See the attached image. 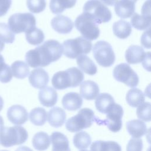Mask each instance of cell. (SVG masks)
Returning <instances> with one entry per match:
<instances>
[{"label":"cell","mask_w":151,"mask_h":151,"mask_svg":"<svg viewBox=\"0 0 151 151\" xmlns=\"http://www.w3.org/2000/svg\"><path fill=\"white\" fill-rule=\"evenodd\" d=\"M63 52V46L58 41L49 40L27 51L25 58L27 64L31 67H44L60 59Z\"/></svg>","instance_id":"cell-1"},{"label":"cell","mask_w":151,"mask_h":151,"mask_svg":"<svg viewBox=\"0 0 151 151\" xmlns=\"http://www.w3.org/2000/svg\"><path fill=\"white\" fill-rule=\"evenodd\" d=\"M84 79V74L78 68L73 67L65 71L55 73L51 79L52 86L57 90H64L68 87L79 86Z\"/></svg>","instance_id":"cell-2"},{"label":"cell","mask_w":151,"mask_h":151,"mask_svg":"<svg viewBox=\"0 0 151 151\" xmlns=\"http://www.w3.org/2000/svg\"><path fill=\"white\" fill-rule=\"evenodd\" d=\"M28 137L27 131L20 126L4 127L0 130V144L6 147L21 145Z\"/></svg>","instance_id":"cell-3"},{"label":"cell","mask_w":151,"mask_h":151,"mask_svg":"<svg viewBox=\"0 0 151 151\" xmlns=\"http://www.w3.org/2000/svg\"><path fill=\"white\" fill-rule=\"evenodd\" d=\"M64 55L71 59H74L83 54H88L92 48L90 41L83 37L69 39L64 41L63 44Z\"/></svg>","instance_id":"cell-4"},{"label":"cell","mask_w":151,"mask_h":151,"mask_svg":"<svg viewBox=\"0 0 151 151\" xmlns=\"http://www.w3.org/2000/svg\"><path fill=\"white\" fill-rule=\"evenodd\" d=\"M96 117L93 111L89 108L80 109L78 113L69 118L65 123V127L70 132H80L90 127L95 122Z\"/></svg>","instance_id":"cell-5"},{"label":"cell","mask_w":151,"mask_h":151,"mask_svg":"<svg viewBox=\"0 0 151 151\" xmlns=\"http://www.w3.org/2000/svg\"><path fill=\"white\" fill-rule=\"evenodd\" d=\"M83 13L92 18L97 24L108 22L112 17L110 10L99 0H88L84 5Z\"/></svg>","instance_id":"cell-6"},{"label":"cell","mask_w":151,"mask_h":151,"mask_svg":"<svg viewBox=\"0 0 151 151\" xmlns=\"http://www.w3.org/2000/svg\"><path fill=\"white\" fill-rule=\"evenodd\" d=\"M8 25L13 33H26L35 28L36 19L31 13H15L9 17Z\"/></svg>","instance_id":"cell-7"},{"label":"cell","mask_w":151,"mask_h":151,"mask_svg":"<svg viewBox=\"0 0 151 151\" xmlns=\"http://www.w3.org/2000/svg\"><path fill=\"white\" fill-rule=\"evenodd\" d=\"M93 54L97 63L103 67L111 66L116 59L112 46L104 40L95 43L93 48Z\"/></svg>","instance_id":"cell-8"},{"label":"cell","mask_w":151,"mask_h":151,"mask_svg":"<svg viewBox=\"0 0 151 151\" xmlns=\"http://www.w3.org/2000/svg\"><path fill=\"white\" fill-rule=\"evenodd\" d=\"M74 24L83 37L89 41L96 40L100 35V29L96 22L84 13L76 18Z\"/></svg>","instance_id":"cell-9"},{"label":"cell","mask_w":151,"mask_h":151,"mask_svg":"<svg viewBox=\"0 0 151 151\" xmlns=\"http://www.w3.org/2000/svg\"><path fill=\"white\" fill-rule=\"evenodd\" d=\"M123 116L122 107L117 103H114L106 113L105 120H100L96 117L95 122L99 124L106 125L112 132H118L122 127V119Z\"/></svg>","instance_id":"cell-10"},{"label":"cell","mask_w":151,"mask_h":151,"mask_svg":"<svg viewBox=\"0 0 151 151\" xmlns=\"http://www.w3.org/2000/svg\"><path fill=\"white\" fill-rule=\"evenodd\" d=\"M113 76L116 80L123 83L127 86L136 87L139 81L137 73L126 63H120L113 69Z\"/></svg>","instance_id":"cell-11"},{"label":"cell","mask_w":151,"mask_h":151,"mask_svg":"<svg viewBox=\"0 0 151 151\" xmlns=\"http://www.w3.org/2000/svg\"><path fill=\"white\" fill-rule=\"evenodd\" d=\"M6 116L9 121L16 125L24 124L28 119V113L26 109L19 104L11 106L7 110Z\"/></svg>","instance_id":"cell-12"},{"label":"cell","mask_w":151,"mask_h":151,"mask_svg":"<svg viewBox=\"0 0 151 151\" xmlns=\"http://www.w3.org/2000/svg\"><path fill=\"white\" fill-rule=\"evenodd\" d=\"M137 0H117L114 4L116 14L122 18H128L135 12V4Z\"/></svg>","instance_id":"cell-13"},{"label":"cell","mask_w":151,"mask_h":151,"mask_svg":"<svg viewBox=\"0 0 151 151\" xmlns=\"http://www.w3.org/2000/svg\"><path fill=\"white\" fill-rule=\"evenodd\" d=\"M51 25L54 30L62 34L70 33L74 27V24L71 19L63 15L54 17L51 21Z\"/></svg>","instance_id":"cell-14"},{"label":"cell","mask_w":151,"mask_h":151,"mask_svg":"<svg viewBox=\"0 0 151 151\" xmlns=\"http://www.w3.org/2000/svg\"><path fill=\"white\" fill-rule=\"evenodd\" d=\"M31 85L35 88H43L49 81L47 72L42 68H37L31 71L28 77Z\"/></svg>","instance_id":"cell-15"},{"label":"cell","mask_w":151,"mask_h":151,"mask_svg":"<svg viewBox=\"0 0 151 151\" xmlns=\"http://www.w3.org/2000/svg\"><path fill=\"white\" fill-rule=\"evenodd\" d=\"M38 99L42 105L50 107L56 104L58 100V94L56 90L51 87H45L40 90Z\"/></svg>","instance_id":"cell-16"},{"label":"cell","mask_w":151,"mask_h":151,"mask_svg":"<svg viewBox=\"0 0 151 151\" xmlns=\"http://www.w3.org/2000/svg\"><path fill=\"white\" fill-rule=\"evenodd\" d=\"M100 89L98 84L92 80H86L81 83L80 96L87 100L95 99L99 95Z\"/></svg>","instance_id":"cell-17"},{"label":"cell","mask_w":151,"mask_h":151,"mask_svg":"<svg viewBox=\"0 0 151 151\" xmlns=\"http://www.w3.org/2000/svg\"><path fill=\"white\" fill-rule=\"evenodd\" d=\"M61 102L65 109L69 111H76L82 106L83 99L78 93L70 92L63 96Z\"/></svg>","instance_id":"cell-18"},{"label":"cell","mask_w":151,"mask_h":151,"mask_svg":"<svg viewBox=\"0 0 151 151\" xmlns=\"http://www.w3.org/2000/svg\"><path fill=\"white\" fill-rule=\"evenodd\" d=\"M146 55L143 48L137 45H132L125 52V58L127 63L135 64L142 63Z\"/></svg>","instance_id":"cell-19"},{"label":"cell","mask_w":151,"mask_h":151,"mask_svg":"<svg viewBox=\"0 0 151 151\" xmlns=\"http://www.w3.org/2000/svg\"><path fill=\"white\" fill-rule=\"evenodd\" d=\"M66 119L65 111L59 107H54L48 113L47 120L49 124L54 127H60L63 125Z\"/></svg>","instance_id":"cell-20"},{"label":"cell","mask_w":151,"mask_h":151,"mask_svg":"<svg viewBox=\"0 0 151 151\" xmlns=\"http://www.w3.org/2000/svg\"><path fill=\"white\" fill-rule=\"evenodd\" d=\"M50 137L52 145V151H70L68 140L63 133L54 132Z\"/></svg>","instance_id":"cell-21"},{"label":"cell","mask_w":151,"mask_h":151,"mask_svg":"<svg viewBox=\"0 0 151 151\" xmlns=\"http://www.w3.org/2000/svg\"><path fill=\"white\" fill-rule=\"evenodd\" d=\"M126 129L133 138H139L147 131L146 124L140 120H132L126 123Z\"/></svg>","instance_id":"cell-22"},{"label":"cell","mask_w":151,"mask_h":151,"mask_svg":"<svg viewBox=\"0 0 151 151\" xmlns=\"http://www.w3.org/2000/svg\"><path fill=\"white\" fill-rule=\"evenodd\" d=\"M114 103V100L110 94L103 93L97 96L95 101V106L99 112L106 114Z\"/></svg>","instance_id":"cell-23"},{"label":"cell","mask_w":151,"mask_h":151,"mask_svg":"<svg viewBox=\"0 0 151 151\" xmlns=\"http://www.w3.org/2000/svg\"><path fill=\"white\" fill-rule=\"evenodd\" d=\"M77 64L80 70L90 76L96 74L97 71L96 65L93 60L86 55H81L77 57Z\"/></svg>","instance_id":"cell-24"},{"label":"cell","mask_w":151,"mask_h":151,"mask_svg":"<svg viewBox=\"0 0 151 151\" xmlns=\"http://www.w3.org/2000/svg\"><path fill=\"white\" fill-rule=\"evenodd\" d=\"M113 31L119 38L126 39L132 32V26L127 21L120 19L113 24Z\"/></svg>","instance_id":"cell-25"},{"label":"cell","mask_w":151,"mask_h":151,"mask_svg":"<svg viewBox=\"0 0 151 151\" xmlns=\"http://www.w3.org/2000/svg\"><path fill=\"white\" fill-rule=\"evenodd\" d=\"M90 151H122V148L114 141L96 140L91 145Z\"/></svg>","instance_id":"cell-26"},{"label":"cell","mask_w":151,"mask_h":151,"mask_svg":"<svg viewBox=\"0 0 151 151\" xmlns=\"http://www.w3.org/2000/svg\"><path fill=\"white\" fill-rule=\"evenodd\" d=\"M126 100L129 106L133 107H137L144 103L145 97L143 93L140 89L132 88L127 91Z\"/></svg>","instance_id":"cell-27"},{"label":"cell","mask_w":151,"mask_h":151,"mask_svg":"<svg viewBox=\"0 0 151 151\" xmlns=\"http://www.w3.org/2000/svg\"><path fill=\"white\" fill-rule=\"evenodd\" d=\"M32 144L34 149L38 151L47 150L50 145V139L48 134L43 132L35 133L32 139Z\"/></svg>","instance_id":"cell-28"},{"label":"cell","mask_w":151,"mask_h":151,"mask_svg":"<svg viewBox=\"0 0 151 151\" xmlns=\"http://www.w3.org/2000/svg\"><path fill=\"white\" fill-rule=\"evenodd\" d=\"M150 16L139 15L134 13L132 16L130 22L133 28L140 31L147 30L150 26Z\"/></svg>","instance_id":"cell-29"},{"label":"cell","mask_w":151,"mask_h":151,"mask_svg":"<svg viewBox=\"0 0 151 151\" xmlns=\"http://www.w3.org/2000/svg\"><path fill=\"white\" fill-rule=\"evenodd\" d=\"M77 0H50V8L52 13L58 14L62 13L65 9L73 8Z\"/></svg>","instance_id":"cell-30"},{"label":"cell","mask_w":151,"mask_h":151,"mask_svg":"<svg viewBox=\"0 0 151 151\" xmlns=\"http://www.w3.org/2000/svg\"><path fill=\"white\" fill-rule=\"evenodd\" d=\"M12 75L17 78L23 79L29 74V68L28 64L23 61H14L11 67Z\"/></svg>","instance_id":"cell-31"},{"label":"cell","mask_w":151,"mask_h":151,"mask_svg":"<svg viewBox=\"0 0 151 151\" xmlns=\"http://www.w3.org/2000/svg\"><path fill=\"white\" fill-rule=\"evenodd\" d=\"M31 122L35 126H42L47 118V113L42 107H35L31 110L29 115Z\"/></svg>","instance_id":"cell-32"},{"label":"cell","mask_w":151,"mask_h":151,"mask_svg":"<svg viewBox=\"0 0 151 151\" xmlns=\"http://www.w3.org/2000/svg\"><path fill=\"white\" fill-rule=\"evenodd\" d=\"M91 143V138L88 133L81 131L76 133L73 137V143L75 147L80 150L88 147Z\"/></svg>","instance_id":"cell-33"},{"label":"cell","mask_w":151,"mask_h":151,"mask_svg":"<svg viewBox=\"0 0 151 151\" xmlns=\"http://www.w3.org/2000/svg\"><path fill=\"white\" fill-rule=\"evenodd\" d=\"M25 38L27 42L31 45H38L44 41L45 35L41 29L35 27L25 33Z\"/></svg>","instance_id":"cell-34"},{"label":"cell","mask_w":151,"mask_h":151,"mask_svg":"<svg viewBox=\"0 0 151 151\" xmlns=\"http://www.w3.org/2000/svg\"><path fill=\"white\" fill-rule=\"evenodd\" d=\"M0 40L3 42L11 44L15 40V34L9 26L4 22H0Z\"/></svg>","instance_id":"cell-35"},{"label":"cell","mask_w":151,"mask_h":151,"mask_svg":"<svg viewBox=\"0 0 151 151\" xmlns=\"http://www.w3.org/2000/svg\"><path fill=\"white\" fill-rule=\"evenodd\" d=\"M136 115L143 121H150V103L145 102L139 105L136 110Z\"/></svg>","instance_id":"cell-36"},{"label":"cell","mask_w":151,"mask_h":151,"mask_svg":"<svg viewBox=\"0 0 151 151\" xmlns=\"http://www.w3.org/2000/svg\"><path fill=\"white\" fill-rule=\"evenodd\" d=\"M27 6L30 12L38 14L45 9L46 1L45 0H27Z\"/></svg>","instance_id":"cell-37"},{"label":"cell","mask_w":151,"mask_h":151,"mask_svg":"<svg viewBox=\"0 0 151 151\" xmlns=\"http://www.w3.org/2000/svg\"><path fill=\"white\" fill-rule=\"evenodd\" d=\"M12 78L11 67L5 63L0 66V81L3 83L9 82Z\"/></svg>","instance_id":"cell-38"},{"label":"cell","mask_w":151,"mask_h":151,"mask_svg":"<svg viewBox=\"0 0 151 151\" xmlns=\"http://www.w3.org/2000/svg\"><path fill=\"white\" fill-rule=\"evenodd\" d=\"M143 149V142L138 138L131 139L126 147V151H142Z\"/></svg>","instance_id":"cell-39"},{"label":"cell","mask_w":151,"mask_h":151,"mask_svg":"<svg viewBox=\"0 0 151 151\" xmlns=\"http://www.w3.org/2000/svg\"><path fill=\"white\" fill-rule=\"evenodd\" d=\"M11 4L12 0H0V17L7 13Z\"/></svg>","instance_id":"cell-40"},{"label":"cell","mask_w":151,"mask_h":151,"mask_svg":"<svg viewBox=\"0 0 151 151\" xmlns=\"http://www.w3.org/2000/svg\"><path fill=\"white\" fill-rule=\"evenodd\" d=\"M140 42L142 45L146 48H150V28L146 30L141 36Z\"/></svg>","instance_id":"cell-41"},{"label":"cell","mask_w":151,"mask_h":151,"mask_svg":"<svg viewBox=\"0 0 151 151\" xmlns=\"http://www.w3.org/2000/svg\"><path fill=\"white\" fill-rule=\"evenodd\" d=\"M142 63L143 67L147 71H150V52H146L145 57Z\"/></svg>","instance_id":"cell-42"},{"label":"cell","mask_w":151,"mask_h":151,"mask_svg":"<svg viewBox=\"0 0 151 151\" xmlns=\"http://www.w3.org/2000/svg\"><path fill=\"white\" fill-rule=\"evenodd\" d=\"M142 15L150 16V0H147L145 2L142 8Z\"/></svg>","instance_id":"cell-43"},{"label":"cell","mask_w":151,"mask_h":151,"mask_svg":"<svg viewBox=\"0 0 151 151\" xmlns=\"http://www.w3.org/2000/svg\"><path fill=\"white\" fill-rule=\"evenodd\" d=\"M117 1V0H100V1H101L103 3L109 6H113L114 5Z\"/></svg>","instance_id":"cell-44"},{"label":"cell","mask_w":151,"mask_h":151,"mask_svg":"<svg viewBox=\"0 0 151 151\" xmlns=\"http://www.w3.org/2000/svg\"><path fill=\"white\" fill-rule=\"evenodd\" d=\"M15 151H33L31 148L27 146H20L18 147Z\"/></svg>","instance_id":"cell-45"},{"label":"cell","mask_w":151,"mask_h":151,"mask_svg":"<svg viewBox=\"0 0 151 151\" xmlns=\"http://www.w3.org/2000/svg\"><path fill=\"white\" fill-rule=\"evenodd\" d=\"M4 119L3 118L0 116V130L4 127Z\"/></svg>","instance_id":"cell-46"},{"label":"cell","mask_w":151,"mask_h":151,"mask_svg":"<svg viewBox=\"0 0 151 151\" xmlns=\"http://www.w3.org/2000/svg\"><path fill=\"white\" fill-rule=\"evenodd\" d=\"M4 107V100L0 96V111L3 109Z\"/></svg>","instance_id":"cell-47"},{"label":"cell","mask_w":151,"mask_h":151,"mask_svg":"<svg viewBox=\"0 0 151 151\" xmlns=\"http://www.w3.org/2000/svg\"><path fill=\"white\" fill-rule=\"evenodd\" d=\"M4 47H5L4 42H3L2 41L0 40V52L4 50Z\"/></svg>","instance_id":"cell-48"},{"label":"cell","mask_w":151,"mask_h":151,"mask_svg":"<svg viewBox=\"0 0 151 151\" xmlns=\"http://www.w3.org/2000/svg\"><path fill=\"white\" fill-rule=\"evenodd\" d=\"M4 63H5L4 58L3 56L1 54H0V65H1Z\"/></svg>","instance_id":"cell-49"},{"label":"cell","mask_w":151,"mask_h":151,"mask_svg":"<svg viewBox=\"0 0 151 151\" xmlns=\"http://www.w3.org/2000/svg\"><path fill=\"white\" fill-rule=\"evenodd\" d=\"M80 151H88V150H85V149H83V150H80Z\"/></svg>","instance_id":"cell-50"},{"label":"cell","mask_w":151,"mask_h":151,"mask_svg":"<svg viewBox=\"0 0 151 151\" xmlns=\"http://www.w3.org/2000/svg\"><path fill=\"white\" fill-rule=\"evenodd\" d=\"M0 151H8V150H0Z\"/></svg>","instance_id":"cell-51"}]
</instances>
